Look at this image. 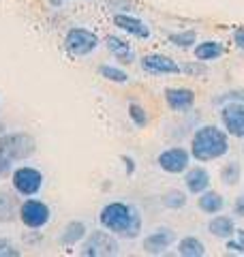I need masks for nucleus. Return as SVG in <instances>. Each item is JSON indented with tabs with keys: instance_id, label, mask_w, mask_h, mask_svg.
<instances>
[{
	"instance_id": "11",
	"label": "nucleus",
	"mask_w": 244,
	"mask_h": 257,
	"mask_svg": "<svg viewBox=\"0 0 244 257\" xmlns=\"http://www.w3.org/2000/svg\"><path fill=\"white\" fill-rule=\"evenodd\" d=\"M174 240H176V236L172 229H157L144 240V248H146V253L161 255L174 244Z\"/></svg>"
},
{
	"instance_id": "20",
	"label": "nucleus",
	"mask_w": 244,
	"mask_h": 257,
	"mask_svg": "<svg viewBox=\"0 0 244 257\" xmlns=\"http://www.w3.org/2000/svg\"><path fill=\"white\" fill-rule=\"evenodd\" d=\"M84 236H86V225L79 223V221H73V223L67 225V229H64V234H62L60 240L64 244H77Z\"/></svg>"
},
{
	"instance_id": "3",
	"label": "nucleus",
	"mask_w": 244,
	"mask_h": 257,
	"mask_svg": "<svg viewBox=\"0 0 244 257\" xmlns=\"http://www.w3.org/2000/svg\"><path fill=\"white\" fill-rule=\"evenodd\" d=\"M35 152V140L28 133H9L0 138V176L11 172L15 161L28 159Z\"/></svg>"
},
{
	"instance_id": "10",
	"label": "nucleus",
	"mask_w": 244,
	"mask_h": 257,
	"mask_svg": "<svg viewBox=\"0 0 244 257\" xmlns=\"http://www.w3.org/2000/svg\"><path fill=\"white\" fill-rule=\"evenodd\" d=\"M223 124L233 138H244V105L229 103L223 109Z\"/></svg>"
},
{
	"instance_id": "7",
	"label": "nucleus",
	"mask_w": 244,
	"mask_h": 257,
	"mask_svg": "<svg viewBox=\"0 0 244 257\" xmlns=\"http://www.w3.org/2000/svg\"><path fill=\"white\" fill-rule=\"evenodd\" d=\"M118 242L109 236L107 231H94V234L86 240L84 244V255L88 257H101V255H118Z\"/></svg>"
},
{
	"instance_id": "19",
	"label": "nucleus",
	"mask_w": 244,
	"mask_h": 257,
	"mask_svg": "<svg viewBox=\"0 0 244 257\" xmlns=\"http://www.w3.org/2000/svg\"><path fill=\"white\" fill-rule=\"evenodd\" d=\"M178 253L184 255V257H201L206 253V248H203L201 240L189 236V238H182L180 242H178Z\"/></svg>"
},
{
	"instance_id": "22",
	"label": "nucleus",
	"mask_w": 244,
	"mask_h": 257,
	"mask_svg": "<svg viewBox=\"0 0 244 257\" xmlns=\"http://www.w3.org/2000/svg\"><path fill=\"white\" fill-rule=\"evenodd\" d=\"M101 75L105 79H109V82H116V84H125L129 79V75L125 73V71L111 67V64H105V67H101Z\"/></svg>"
},
{
	"instance_id": "8",
	"label": "nucleus",
	"mask_w": 244,
	"mask_h": 257,
	"mask_svg": "<svg viewBox=\"0 0 244 257\" xmlns=\"http://www.w3.org/2000/svg\"><path fill=\"white\" fill-rule=\"evenodd\" d=\"M191 155L184 148H167L159 155V167L169 174H182L189 167Z\"/></svg>"
},
{
	"instance_id": "29",
	"label": "nucleus",
	"mask_w": 244,
	"mask_h": 257,
	"mask_svg": "<svg viewBox=\"0 0 244 257\" xmlns=\"http://www.w3.org/2000/svg\"><path fill=\"white\" fill-rule=\"evenodd\" d=\"M233 39H235V45H238L240 50H244V26H242V28H238V30H235Z\"/></svg>"
},
{
	"instance_id": "24",
	"label": "nucleus",
	"mask_w": 244,
	"mask_h": 257,
	"mask_svg": "<svg viewBox=\"0 0 244 257\" xmlns=\"http://www.w3.org/2000/svg\"><path fill=\"white\" fill-rule=\"evenodd\" d=\"M169 41L178 47H191L195 43V32L193 30H184V32H178V35H172Z\"/></svg>"
},
{
	"instance_id": "12",
	"label": "nucleus",
	"mask_w": 244,
	"mask_h": 257,
	"mask_svg": "<svg viewBox=\"0 0 244 257\" xmlns=\"http://www.w3.org/2000/svg\"><path fill=\"white\" fill-rule=\"evenodd\" d=\"M165 99H167V105L174 111H186L193 107L195 92L189 90V88H169V90H165Z\"/></svg>"
},
{
	"instance_id": "6",
	"label": "nucleus",
	"mask_w": 244,
	"mask_h": 257,
	"mask_svg": "<svg viewBox=\"0 0 244 257\" xmlns=\"http://www.w3.org/2000/svg\"><path fill=\"white\" fill-rule=\"evenodd\" d=\"M20 219L30 229H39L50 221V208L39 199H26L20 208Z\"/></svg>"
},
{
	"instance_id": "2",
	"label": "nucleus",
	"mask_w": 244,
	"mask_h": 257,
	"mask_svg": "<svg viewBox=\"0 0 244 257\" xmlns=\"http://www.w3.org/2000/svg\"><path fill=\"white\" fill-rule=\"evenodd\" d=\"M227 150H229V140L216 126H203L193 135L191 155L201 163L221 159L223 155H227Z\"/></svg>"
},
{
	"instance_id": "23",
	"label": "nucleus",
	"mask_w": 244,
	"mask_h": 257,
	"mask_svg": "<svg viewBox=\"0 0 244 257\" xmlns=\"http://www.w3.org/2000/svg\"><path fill=\"white\" fill-rule=\"evenodd\" d=\"M184 204H186V197L180 191H167L163 195V206L165 208H182Z\"/></svg>"
},
{
	"instance_id": "17",
	"label": "nucleus",
	"mask_w": 244,
	"mask_h": 257,
	"mask_svg": "<svg viewBox=\"0 0 244 257\" xmlns=\"http://www.w3.org/2000/svg\"><path fill=\"white\" fill-rule=\"evenodd\" d=\"M105 43H107V50L113 56H116L118 60H122V62H133V50H131V45H129L127 41H122V39L109 35L107 39H105Z\"/></svg>"
},
{
	"instance_id": "21",
	"label": "nucleus",
	"mask_w": 244,
	"mask_h": 257,
	"mask_svg": "<svg viewBox=\"0 0 244 257\" xmlns=\"http://www.w3.org/2000/svg\"><path fill=\"white\" fill-rule=\"evenodd\" d=\"M221 180L227 184V187H233V184H238V180H240V163H238V161H231V163H227L223 167Z\"/></svg>"
},
{
	"instance_id": "9",
	"label": "nucleus",
	"mask_w": 244,
	"mask_h": 257,
	"mask_svg": "<svg viewBox=\"0 0 244 257\" xmlns=\"http://www.w3.org/2000/svg\"><path fill=\"white\" fill-rule=\"evenodd\" d=\"M142 69L146 71L148 75H176L180 73V67L167 56H161V54H148L142 58Z\"/></svg>"
},
{
	"instance_id": "15",
	"label": "nucleus",
	"mask_w": 244,
	"mask_h": 257,
	"mask_svg": "<svg viewBox=\"0 0 244 257\" xmlns=\"http://www.w3.org/2000/svg\"><path fill=\"white\" fill-rule=\"evenodd\" d=\"M210 234L216 236V238H223V240H229L235 236V225H233V219L231 216H214L212 221L208 225Z\"/></svg>"
},
{
	"instance_id": "16",
	"label": "nucleus",
	"mask_w": 244,
	"mask_h": 257,
	"mask_svg": "<svg viewBox=\"0 0 244 257\" xmlns=\"http://www.w3.org/2000/svg\"><path fill=\"white\" fill-rule=\"evenodd\" d=\"M197 204H199V210H203L206 214H216L225 208V199H223V195H218L214 191H203V193H199Z\"/></svg>"
},
{
	"instance_id": "25",
	"label": "nucleus",
	"mask_w": 244,
	"mask_h": 257,
	"mask_svg": "<svg viewBox=\"0 0 244 257\" xmlns=\"http://www.w3.org/2000/svg\"><path fill=\"white\" fill-rule=\"evenodd\" d=\"M129 116H131V120L137 126H146V124H148V114H146L144 107H140V105H131V107H129Z\"/></svg>"
},
{
	"instance_id": "14",
	"label": "nucleus",
	"mask_w": 244,
	"mask_h": 257,
	"mask_svg": "<svg viewBox=\"0 0 244 257\" xmlns=\"http://www.w3.org/2000/svg\"><path fill=\"white\" fill-rule=\"evenodd\" d=\"M208 187H210V174L203 167L189 170V174H186V189L195 193V195H199V193L208 191Z\"/></svg>"
},
{
	"instance_id": "28",
	"label": "nucleus",
	"mask_w": 244,
	"mask_h": 257,
	"mask_svg": "<svg viewBox=\"0 0 244 257\" xmlns=\"http://www.w3.org/2000/svg\"><path fill=\"white\" fill-rule=\"evenodd\" d=\"M233 212L238 214V216H244V195H240L238 199H235V204H233Z\"/></svg>"
},
{
	"instance_id": "1",
	"label": "nucleus",
	"mask_w": 244,
	"mask_h": 257,
	"mask_svg": "<svg viewBox=\"0 0 244 257\" xmlns=\"http://www.w3.org/2000/svg\"><path fill=\"white\" fill-rule=\"evenodd\" d=\"M101 225L105 229H109L111 234H120L125 238H135L140 234V214H137L135 208L113 202L101 210Z\"/></svg>"
},
{
	"instance_id": "26",
	"label": "nucleus",
	"mask_w": 244,
	"mask_h": 257,
	"mask_svg": "<svg viewBox=\"0 0 244 257\" xmlns=\"http://www.w3.org/2000/svg\"><path fill=\"white\" fill-rule=\"evenodd\" d=\"M20 253L15 251V246L9 242V240L0 238V257H18Z\"/></svg>"
},
{
	"instance_id": "18",
	"label": "nucleus",
	"mask_w": 244,
	"mask_h": 257,
	"mask_svg": "<svg viewBox=\"0 0 244 257\" xmlns=\"http://www.w3.org/2000/svg\"><path fill=\"white\" fill-rule=\"evenodd\" d=\"M225 47L218 43V41H203L199 43L197 47H195V58L206 62V60H216L218 56H223Z\"/></svg>"
},
{
	"instance_id": "4",
	"label": "nucleus",
	"mask_w": 244,
	"mask_h": 257,
	"mask_svg": "<svg viewBox=\"0 0 244 257\" xmlns=\"http://www.w3.org/2000/svg\"><path fill=\"white\" fill-rule=\"evenodd\" d=\"M11 182H13V189L18 191L20 195L30 197V195H35V193H39L41 184H43V174L30 165H24L13 172Z\"/></svg>"
},
{
	"instance_id": "5",
	"label": "nucleus",
	"mask_w": 244,
	"mask_h": 257,
	"mask_svg": "<svg viewBox=\"0 0 244 257\" xmlns=\"http://www.w3.org/2000/svg\"><path fill=\"white\" fill-rule=\"evenodd\" d=\"M64 43H67L71 54L88 56L90 52L96 50V45H99V37H96L94 32H90V30H86V28H73V30H69Z\"/></svg>"
},
{
	"instance_id": "27",
	"label": "nucleus",
	"mask_w": 244,
	"mask_h": 257,
	"mask_svg": "<svg viewBox=\"0 0 244 257\" xmlns=\"http://www.w3.org/2000/svg\"><path fill=\"white\" fill-rule=\"evenodd\" d=\"M235 236H238V240H231V242L227 244V248H229V251L244 253V229H238V231H235Z\"/></svg>"
},
{
	"instance_id": "13",
	"label": "nucleus",
	"mask_w": 244,
	"mask_h": 257,
	"mask_svg": "<svg viewBox=\"0 0 244 257\" xmlns=\"http://www.w3.org/2000/svg\"><path fill=\"white\" fill-rule=\"evenodd\" d=\"M113 24H116L118 28H122L125 32H129V35H133V37H140V39L150 37V28L146 26L142 20L131 18V15H122V13L113 15Z\"/></svg>"
}]
</instances>
